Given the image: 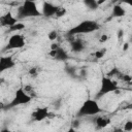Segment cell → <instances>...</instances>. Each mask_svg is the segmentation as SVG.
I'll return each mask as SVG.
<instances>
[{
  "mask_svg": "<svg viewBox=\"0 0 132 132\" xmlns=\"http://www.w3.org/2000/svg\"><path fill=\"white\" fill-rule=\"evenodd\" d=\"M15 15L19 20L26 19V18L42 16L41 11L38 8V6L34 0H25L23 2V4L21 6H19Z\"/></svg>",
  "mask_w": 132,
  "mask_h": 132,
  "instance_id": "cell-1",
  "label": "cell"
},
{
  "mask_svg": "<svg viewBox=\"0 0 132 132\" xmlns=\"http://www.w3.org/2000/svg\"><path fill=\"white\" fill-rule=\"evenodd\" d=\"M101 112H102V108L99 105L98 101L96 99L88 98L79 106L76 116L78 118H81V117H96L97 114H100Z\"/></svg>",
  "mask_w": 132,
  "mask_h": 132,
  "instance_id": "cell-2",
  "label": "cell"
},
{
  "mask_svg": "<svg viewBox=\"0 0 132 132\" xmlns=\"http://www.w3.org/2000/svg\"><path fill=\"white\" fill-rule=\"evenodd\" d=\"M99 29V24L96 21L93 20H85L77 24L75 27L70 29L68 31L69 36H74L77 34H87V33H93L96 32Z\"/></svg>",
  "mask_w": 132,
  "mask_h": 132,
  "instance_id": "cell-3",
  "label": "cell"
},
{
  "mask_svg": "<svg viewBox=\"0 0 132 132\" xmlns=\"http://www.w3.org/2000/svg\"><path fill=\"white\" fill-rule=\"evenodd\" d=\"M120 89L119 84L112 77L103 74L100 80V87L98 91V95H107L109 93H113L116 90Z\"/></svg>",
  "mask_w": 132,
  "mask_h": 132,
  "instance_id": "cell-4",
  "label": "cell"
},
{
  "mask_svg": "<svg viewBox=\"0 0 132 132\" xmlns=\"http://www.w3.org/2000/svg\"><path fill=\"white\" fill-rule=\"evenodd\" d=\"M32 96H30L25 90L24 88H19L13 95V98L11 99L10 103L7 105L9 107H15L18 105H24V104H28L31 102L32 100Z\"/></svg>",
  "mask_w": 132,
  "mask_h": 132,
  "instance_id": "cell-5",
  "label": "cell"
},
{
  "mask_svg": "<svg viewBox=\"0 0 132 132\" xmlns=\"http://www.w3.org/2000/svg\"><path fill=\"white\" fill-rule=\"evenodd\" d=\"M25 45H26L25 37L20 33H14L8 38L4 50H21Z\"/></svg>",
  "mask_w": 132,
  "mask_h": 132,
  "instance_id": "cell-6",
  "label": "cell"
},
{
  "mask_svg": "<svg viewBox=\"0 0 132 132\" xmlns=\"http://www.w3.org/2000/svg\"><path fill=\"white\" fill-rule=\"evenodd\" d=\"M59 9V6L55 5L54 3L47 1V0H43L42 3H41V14L42 16H45V18H52V16H55L56 12L58 11Z\"/></svg>",
  "mask_w": 132,
  "mask_h": 132,
  "instance_id": "cell-7",
  "label": "cell"
},
{
  "mask_svg": "<svg viewBox=\"0 0 132 132\" xmlns=\"http://www.w3.org/2000/svg\"><path fill=\"white\" fill-rule=\"evenodd\" d=\"M48 113H50V108L47 106H42V107L40 106L35 108L31 112V118L34 122H42L48 118Z\"/></svg>",
  "mask_w": 132,
  "mask_h": 132,
  "instance_id": "cell-8",
  "label": "cell"
},
{
  "mask_svg": "<svg viewBox=\"0 0 132 132\" xmlns=\"http://www.w3.org/2000/svg\"><path fill=\"white\" fill-rule=\"evenodd\" d=\"M20 20L16 18L15 14H13L11 11H7L5 12L3 15L0 16V26L2 27H6L7 29L9 27H11L12 25H14L15 23H18Z\"/></svg>",
  "mask_w": 132,
  "mask_h": 132,
  "instance_id": "cell-9",
  "label": "cell"
},
{
  "mask_svg": "<svg viewBox=\"0 0 132 132\" xmlns=\"http://www.w3.org/2000/svg\"><path fill=\"white\" fill-rule=\"evenodd\" d=\"M15 62L11 56H2L0 57V73L13 68Z\"/></svg>",
  "mask_w": 132,
  "mask_h": 132,
  "instance_id": "cell-10",
  "label": "cell"
},
{
  "mask_svg": "<svg viewBox=\"0 0 132 132\" xmlns=\"http://www.w3.org/2000/svg\"><path fill=\"white\" fill-rule=\"evenodd\" d=\"M48 55L58 61H66L68 59V53L66 52V50H64L63 47L59 46L57 50H50Z\"/></svg>",
  "mask_w": 132,
  "mask_h": 132,
  "instance_id": "cell-11",
  "label": "cell"
},
{
  "mask_svg": "<svg viewBox=\"0 0 132 132\" xmlns=\"http://www.w3.org/2000/svg\"><path fill=\"white\" fill-rule=\"evenodd\" d=\"M110 123H111L110 118L105 117V116H99V114L96 116V119H95V125H96L97 129H104V128L107 127Z\"/></svg>",
  "mask_w": 132,
  "mask_h": 132,
  "instance_id": "cell-12",
  "label": "cell"
},
{
  "mask_svg": "<svg viewBox=\"0 0 132 132\" xmlns=\"http://www.w3.org/2000/svg\"><path fill=\"white\" fill-rule=\"evenodd\" d=\"M112 15L116 18H123L126 15V9L123 4H112Z\"/></svg>",
  "mask_w": 132,
  "mask_h": 132,
  "instance_id": "cell-13",
  "label": "cell"
},
{
  "mask_svg": "<svg viewBox=\"0 0 132 132\" xmlns=\"http://www.w3.org/2000/svg\"><path fill=\"white\" fill-rule=\"evenodd\" d=\"M85 43H84V41H81V40H74V41H72L71 42V50H72V52H74V53H79V52H81L82 50H85Z\"/></svg>",
  "mask_w": 132,
  "mask_h": 132,
  "instance_id": "cell-14",
  "label": "cell"
},
{
  "mask_svg": "<svg viewBox=\"0 0 132 132\" xmlns=\"http://www.w3.org/2000/svg\"><path fill=\"white\" fill-rule=\"evenodd\" d=\"M25 28H26L25 23L19 21L18 23H15V24L12 25L11 27H9V28H8V31H9V32H20V31H23Z\"/></svg>",
  "mask_w": 132,
  "mask_h": 132,
  "instance_id": "cell-15",
  "label": "cell"
},
{
  "mask_svg": "<svg viewBox=\"0 0 132 132\" xmlns=\"http://www.w3.org/2000/svg\"><path fill=\"white\" fill-rule=\"evenodd\" d=\"M82 3L85 4L86 7H88L89 9H92V10H95L99 7L97 5V0H82Z\"/></svg>",
  "mask_w": 132,
  "mask_h": 132,
  "instance_id": "cell-16",
  "label": "cell"
},
{
  "mask_svg": "<svg viewBox=\"0 0 132 132\" xmlns=\"http://www.w3.org/2000/svg\"><path fill=\"white\" fill-rule=\"evenodd\" d=\"M106 52H107V50H106L105 47H102V48L96 50L93 55H94V57H95L96 59H102V58L106 55Z\"/></svg>",
  "mask_w": 132,
  "mask_h": 132,
  "instance_id": "cell-17",
  "label": "cell"
},
{
  "mask_svg": "<svg viewBox=\"0 0 132 132\" xmlns=\"http://www.w3.org/2000/svg\"><path fill=\"white\" fill-rule=\"evenodd\" d=\"M57 38H58V32L56 30H51L47 33V39L50 41H56Z\"/></svg>",
  "mask_w": 132,
  "mask_h": 132,
  "instance_id": "cell-18",
  "label": "cell"
},
{
  "mask_svg": "<svg viewBox=\"0 0 132 132\" xmlns=\"http://www.w3.org/2000/svg\"><path fill=\"white\" fill-rule=\"evenodd\" d=\"M28 74H29L32 78L37 77L38 74H39V72H38V68H37V67H31V68L29 69V71H28Z\"/></svg>",
  "mask_w": 132,
  "mask_h": 132,
  "instance_id": "cell-19",
  "label": "cell"
},
{
  "mask_svg": "<svg viewBox=\"0 0 132 132\" xmlns=\"http://www.w3.org/2000/svg\"><path fill=\"white\" fill-rule=\"evenodd\" d=\"M67 13V11H66V8H64V7H60L59 6V9H58V11L56 12V14H55V18H62V16H64L65 14Z\"/></svg>",
  "mask_w": 132,
  "mask_h": 132,
  "instance_id": "cell-20",
  "label": "cell"
},
{
  "mask_svg": "<svg viewBox=\"0 0 132 132\" xmlns=\"http://www.w3.org/2000/svg\"><path fill=\"white\" fill-rule=\"evenodd\" d=\"M123 131H126V132H130V131H132V121H131V120L127 121V122L124 124Z\"/></svg>",
  "mask_w": 132,
  "mask_h": 132,
  "instance_id": "cell-21",
  "label": "cell"
},
{
  "mask_svg": "<svg viewBox=\"0 0 132 132\" xmlns=\"http://www.w3.org/2000/svg\"><path fill=\"white\" fill-rule=\"evenodd\" d=\"M108 39H109V36H108V34H106V33H102V34H100V36H99V41H100L101 43L106 42Z\"/></svg>",
  "mask_w": 132,
  "mask_h": 132,
  "instance_id": "cell-22",
  "label": "cell"
},
{
  "mask_svg": "<svg viewBox=\"0 0 132 132\" xmlns=\"http://www.w3.org/2000/svg\"><path fill=\"white\" fill-rule=\"evenodd\" d=\"M122 78L124 79V81H125V82H127V84H131L132 77H131V75H130V74H124V75L122 76Z\"/></svg>",
  "mask_w": 132,
  "mask_h": 132,
  "instance_id": "cell-23",
  "label": "cell"
},
{
  "mask_svg": "<svg viewBox=\"0 0 132 132\" xmlns=\"http://www.w3.org/2000/svg\"><path fill=\"white\" fill-rule=\"evenodd\" d=\"M117 37H118L119 40H121V39L124 38V30L123 29H119L117 31Z\"/></svg>",
  "mask_w": 132,
  "mask_h": 132,
  "instance_id": "cell-24",
  "label": "cell"
},
{
  "mask_svg": "<svg viewBox=\"0 0 132 132\" xmlns=\"http://www.w3.org/2000/svg\"><path fill=\"white\" fill-rule=\"evenodd\" d=\"M59 46H60V45H59V43H58V42H56V41H52L50 50H57Z\"/></svg>",
  "mask_w": 132,
  "mask_h": 132,
  "instance_id": "cell-25",
  "label": "cell"
},
{
  "mask_svg": "<svg viewBox=\"0 0 132 132\" xmlns=\"http://www.w3.org/2000/svg\"><path fill=\"white\" fill-rule=\"evenodd\" d=\"M129 47H130V43H129L128 41H126V42H124V44H123V46H122V50H123L124 52H127V51L129 50Z\"/></svg>",
  "mask_w": 132,
  "mask_h": 132,
  "instance_id": "cell-26",
  "label": "cell"
},
{
  "mask_svg": "<svg viewBox=\"0 0 132 132\" xmlns=\"http://www.w3.org/2000/svg\"><path fill=\"white\" fill-rule=\"evenodd\" d=\"M108 0H97V5L98 6H101V5H103L105 2H107Z\"/></svg>",
  "mask_w": 132,
  "mask_h": 132,
  "instance_id": "cell-27",
  "label": "cell"
},
{
  "mask_svg": "<svg viewBox=\"0 0 132 132\" xmlns=\"http://www.w3.org/2000/svg\"><path fill=\"white\" fill-rule=\"evenodd\" d=\"M123 3L124 4H127V5H131L132 4V0H123L121 4H123Z\"/></svg>",
  "mask_w": 132,
  "mask_h": 132,
  "instance_id": "cell-28",
  "label": "cell"
},
{
  "mask_svg": "<svg viewBox=\"0 0 132 132\" xmlns=\"http://www.w3.org/2000/svg\"><path fill=\"white\" fill-rule=\"evenodd\" d=\"M122 1H123V0H111V3H112V4H118V3L121 4Z\"/></svg>",
  "mask_w": 132,
  "mask_h": 132,
  "instance_id": "cell-29",
  "label": "cell"
},
{
  "mask_svg": "<svg viewBox=\"0 0 132 132\" xmlns=\"http://www.w3.org/2000/svg\"><path fill=\"white\" fill-rule=\"evenodd\" d=\"M72 124H73V127H74V129H75V127H77V126H78V121H77V120H75V121H73V122H72Z\"/></svg>",
  "mask_w": 132,
  "mask_h": 132,
  "instance_id": "cell-30",
  "label": "cell"
}]
</instances>
